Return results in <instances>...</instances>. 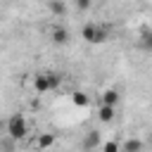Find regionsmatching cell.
I'll return each mask as SVG.
<instances>
[{"mask_svg": "<svg viewBox=\"0 0 152 152\" xmlns=\"http://www.w3.org/2000/svg\"><path fill=\"white\" fill-rule=\"evenodd\" d=\"M114 114H116V107H114V104H100V109H97V119H100L102 124L114 121Z\"/></svg>", "mask_w": 152, "mask_h": 152, "instance_id": "3", "label": "cell"}, {"mask_svg": "<svg viewBox=\"0 0 152 152\" xmlns=\"http://www.w3.org/2000/svg\"><path fill=\"white\" fill-rule=\"evenodd\" d=\"M90 5H93V0H76V7H78V10H83V12H86Z\"/></svg>", "mask_w": 152, "mask_h": 152, "instance_id": "14", "label": "cell"}, {"mask_svg": "<svg viewBox=\"0 0 152 152\" xmlns=\"http://www.w3.org/2000/svg\"><path fill=\"white\" fill-rule=\"evenodd\" d=\"M147 45H152V33H150V36H147Z\"/></svg>", "mask_w": 152, "mask_h": 152, "instance_id": "15", "label": "cell"}, {"mask_svg": "<svg viewBox=\"0 0 152 152\" xmlns=\"http://www.w3.org/2000/svg\"><path fill=\"white\" fill-rule=\"evenodd\" d=\"M116 102H119V93L114 88H109V90L102 93V104H114L116 107Z\"/></svg>", "mask_w": 152, "mask_h": 152, "instance_id": "10", "label": "cell"}, {"mask_svg": "<svg viewBox=\"0 0 152 152\" xmlns=\"http://www.w3.org/2000/svg\"><path fill=\"white\" fill-rule=\"evenodd\" d=\"M100 140H102V138H100V133H97V131H88V133H86V138H83V150H86V152L95 150V147L100 145Z\"/></svg>", "mask_w": 152, "mask_h": 152, "instance_id": "6", "label": "cell"}, {"mask_svg": "<svg viewBox=\"0 0 152 152\" xmlns=\"http://www.w3.org/2000/svg\"><path fill=\"white\" fill-rule=\"evenodd\" d=\"M102 152H121V145H119L116 140H107V142L102 145Z\"/></svg>", "mask_w": 152, "mask_h": 152, "instance_id": "13", "label": "cell"}, {"mask_svg": "<svg viewBox=\"0 0 152 152\" xmlns=\"http://www.w3.org/2000/svg\"><path fill=\"white\" fill-rule=\"evenodd\" d=\"M48 78H50V90L59 88V83H62V76H59V74H55V71H48Z\"/></svg>", "mask_w": 152, "mask_h": 152, "instance_id": "12", "label": "cell"}, {"mask_svg": "<svg viewBox=\"0 0 152 152\" xmlns=\"http://www.w3.org/2000/svg\"><path fill=\"white\" fill-rule=\"evenodd\" d=\"M55 142H57V135H55V133H38L36 147H38V150H50Z\"/></svg>", "mask_w": 152, "mask_h": 152, "instance_id": "4", "label": "cell"}, {"mask_svg": "<svg viewBox=\"0 0 152 152\" xmlns=\"http://www.w3.org/2000/svg\"><path fill=\"white\" fill-rule=\"evenodd\" d=\"M71 102L76 104V107H88V102H90V97L83 93V90H74L71 93Z\"/></svg>", "mask_w": 152, "mask_h": 152, "instance_id": "8", "label": "cell"}, {"mask_svg": "<svg viewBox=\"0 0 152 152\" xmlns=\"http://www.w3.org/2000/svg\"><path fill=\"white\" fill-rule=\"evenodd\" d=\"M26 133H28V124H26V119L21 116V114H12L10 116V121H7V135L12 138V140H24L26 138Z\"/></svg>", "mask_w": 152, "mask_h": 152, "instance_id": "1", "label": "cell"}, {"mask_svg": "<svg viewBox=\"0 0 152 152\" xmlns=\"http://www.w3.org/2000/svg\"><path fill=\"white\" fill-rule=\"evenodd\" d=\"M52 40H55L57 45H64V43L69 40V31H66L64 26H55V28H52Z\"/></svg>", "mask_w": 152, "mask_h": 152, "instance_id": "7", "label": "cell"}, {"mask_svg": "<svg viewBox=\"0 0 152 152\" xmlns=\"http://www.w3.org/2000/svg\"><path fill=\"white\" fill-rule=\"evenodd\" d=\"M33 88H36V93H48V90H50L48 71H45V74H36V76H33Z\"/></svg>", "mask_w": 152, "mask_h": 152, "instance_id": "5", "label": "cell"}, {"mask_svg": "<svg viewBox=\"0 0 152 152\" xmlns=\"http://www.w3.org/2000/svg\"><path fill=\"white\" fill-rule=\"evenodd\" d=\"M50 12H52V14L64 17V14H66V7H64V2H62V0H50Z\"/></svg>", "mask_w": 152, "mask_h": 152, "instance_id": "11", "label": "cell"}, {"mask_svg": "<svg viewBox=\"0 0 152 152\" xmlns=\"http://www.w3.org/2000/svg\"><path fill=\"white\" fill-rule=\"evenodd\" d=\"M81 38H83L86 43L100 45V43H104V40H107V31H104L102 26H95V24H86V26L81 28Z\"/></svg>", "mask_w": 152, "mask_h": 152, "instance_id": "2", "label": "cell"}, {"mask_svg": "<svg viewBox=\"0 0 152 152\" xmlns=\"http://www.w3.org/2000/svg\"><path fill=\"white\" fill-rule=\"evenodd\" d=\"M121 152H142V142L138 138H131V140H126L121 145Z\"/></svg>", "mask_w": 152, "mask_h": 152, "instance_id": "9", "label": "cell"}]
</instances>
